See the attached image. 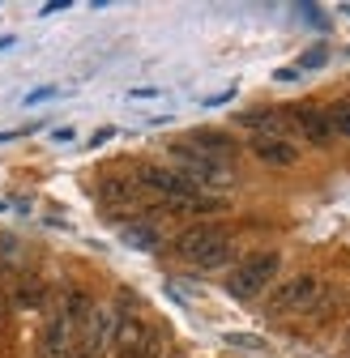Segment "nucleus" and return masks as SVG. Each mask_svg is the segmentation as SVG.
I'll list each match as a JSON object with an SVG mask.
<instances>
[{"label":"nucleus","mask_w":350,"mask_h":358,"mask_svg":"<svg viewBox=\"0 0 350 358\" xmlns=\"http://www.w3.org/2000/svg\"><path fill=\"white\" fill-rule=\"evenodd\" d=\"M64 9H69V0H52V5H43L38 13H64Z\"/></svg>","instance_id":"obj_22"},{"label":"nucleus","mask_w":350,"mask_h":358,"mask_svg":"<svg viewBox=\"0 0 350 358\" xmlns=\"http://www.w3.org/2000/svg\"><path fill=\"white\" fill-rule=\"evenodd\" d=\"M111 333H115V311L111 307H103V303H94V311L85 316V324L77 329V350H85L90 358H103L107 350H111Z\"/></svg>","instance_id":"obj_7"},{"label":"nucleus","mask_w":350,"mask_h":358,"mask_svg":"<svg viewBox=\"0 0 350 358\" xmlns=\"http://www.w3.org/2000/svg\"><path fill=\"white\" fill-rule=\"evenodd\" d=\"M290 115V124L299 128V137L308 141V145H316V150H329L337 137H333V128H329V115H325V107H316V103H299V107H290L286 111Z\"/></svg>","instance_id":"obj_8"},{"label":"nucleus","mask_w":350,"mask_h":358,"mask_svg":"<svg viewBox=\"0 0 350 358\" xmlns=\"http://www.w3.org/2000/svg\"><path fill=\"white\" fill-rule=\"evenodd\" d=\"M329 115V128H333V137H350V99H333L325 107Z\"/></svg>","instance_id":"obj_17"},{"label":"nucleus","mask_w":350,"mask_h":358,"mask_svg":"<svg viewBox=\"0 0 350 358\" xmlns=\"http://www.w3.org/2000/svg\"><path fill=\"white\" fill-rule=\"evenodd\" d=\"M188 145L209 154V158H223V162H235V141L227 137V132H218V128H197L188 132Z\"/></svg>","instance_id":"obj_14"},{"label":"nucleus","mask_w":350,"mask_h":358,"mask_svg":"<svg viewBox=\"0 0 350 358\" xmlns=\"http://www.w3.org/2000/svg\"><path fill=\"white\" fill-rule=\"evenodd\" d=\"M252 158H256L260 166L290 171V166L299 162V150H295L290 137H260V141H252Z\"/></svg>","instance_id":"obj_12"},{"label":"nucleus","mask_w":350,"mask_h":358,"mask_svg":"<svg viewBox=\"0 0 350 358\" xmlns=\"http://www.w3.org/2000/svg\"><path fill=\"white\" fill-rule=\"evenodd\" d=\"M64 358H90V354H85V350H77V345H73V350H69Z\"/></svg>","instance_id":"obj_24"},{"label":"nucleus","mask_w":350,"mask_h":358,"mask_svg":"<svg viewBox=\"0 0 350 358\" xmlns=\"http://www.w3.org/2000/svg\"><path fill=\"white\" fill-rule=\"evenodd\" d=\"M137 179L162 209H175V213H218V209H227V196H214V192L197 188L192 179L171 171L167 162H146L137 171Z\"/></svg>","instance_id":"obj_1"},{"label":"nucleus","mask_w":350,"mask_h":358,"mask_svg":"<svg viewBox=\"0 0 350 358\" xmlns=\"http://www.w3.org/2000/svg\"><path fill=\"white\" fill-rule=\"evenodd\" d=\"M73 341H77L73 324L64 320L60 307H52L48 320H43V333H38V358H64V354L73 350Z\"/></svg>","instance_id":"obj_10"},{"label":"nucleus","mask_w":350,"mask_h":358,"mask_svg":"<svg viewBox=\"0 0 350 358\" xmlns=\"http://www.w3.org/2000/svg\"><path fill=\"white\" fill-rule=\"evenodd\" d=\"M350 303V286H342V282H325L321 286V294H316V303L303 311L312 324H329V320H337L342 316V307Z\"/></svg>","instance_id":"obj_13"},{"label":"nucleus","mask_w":350,"mask_h":358,"mask_svg":"<svg viewBox=\"0 0 350 358\" xmlns=\"http://www.w3.org/2000/svg\"><path fill=\"white\" fill-rule=\"evenodd\" d=\"M43 99H56V90H52V85H48V90H34V94H30L26 103H43Z\"/></svg>","instance_id":"obj_21"},{"label":"nucleus","mask_w":350,"mask_h":358,"mask_svg":"<svg viewBox=\"0 0 350 358\" xmlns=\"http://www.w3.org/2000/svg\"><path fill=\"white\" fill-rule=\"evenodd\" d=\"M231 235L223 231V227H214V222H188V227L171 239V252L180 256V260H192V264H201L214 248H223Z\"/></svg>","instance_id":"obj_6"},{"label":"nucleus","mask_w":350,"mask_h":358,"mask_svg":"<svg viewBox=\"0 0 350 358\" xmlns=\"http://www.w3.org/2000/svg\"><path fill=\"white\" fill-rule=\"evenodd\" d=\"M342 345H346V354H350V329H346V341H342Z\"/></svg>","instance_id":"obj_25"},{"label":"nucleus","mask_w":350,"mask_h":358,"mask_svg":"<svg viewBox=\"0 0 350 358\" xmlns=\"http://www.w3.org/2000/svg\"><path fill=\"white\" fill-rule=\"evenodd\" d=\"M278 278H282V252H274V248H265V252H252L235 273L227 278V290L235 294V299H244V303H252V299H260L270 286H278Z\"/></svg>","instance_id":"obj_3"},{"label":"nucleus","mask_w":350,"mask_h":358,"mask_svg":"<svg viewBox=\"0 0 350 358\" xmlns=\"http://www.w3.org/2000/svg\"><path fill=\"white\" fill-rule=\"evenodd\" d=\"M162 333L146 324L141 316H115L111 333V358H162Z\"/></svg>","instance_id":"obj_4"},{"label":"nucleus","mask_w":350,"mask_h":358,"mask_svg":"<svg viewBox=\"0 0 350 358\" xmlns=\"http://www.w3.org/2000/svg\"><path fill=\"white\" fill-rule=\"evenodd\" d=\"M235 124L252 132V141H260V137H286L290 115H286V111H278V107H252V111L235 115Z\"/></svg>","instance_id":"obj_11"},{"label":"nucleus","mask_w":350,"mask_h":358,"mask_svg":"<svg viewBox=\"0 0 350 358\" xmlns=\"http://www.w3.org/2000/svg\"><path fill=\"white\" fill-rule=\"evenodd\" d=\"M167 166L171 171H180L184 179H192L197 188L205 192H227L235 184V162H223V158H209L201 150H192L188 141H175L167 150Z\"/></svg>","instance_id":"obj_2"},{"label":"nucleus","mask_w":350,"mask_h":358,"mask_svg":"<svg viewBox=\"0 0 350 358\" xmlns=\"http://www.w3.org/2000/svg\"><path fill=\"white\" fill-rule=\"evenodd\" d=\"M5 320H9V294H5V286H0V329H5Z\"/></svg>","instance_id":"obj_20"},{"label":"nucleus","mask_w":350,"mask_h":358,"mask_svg":"<svg viewBox=\"0 0 350 358\" xmlns=\"http://www.w3.org/2000/svg\"><path fill=\"white\" fill-rule=\"evenodd\" d=\"M56 307L64 311V320H69V324H73V333H77V329L85 324V316H90V311H94V299L85 294L81 286H64V290H60V303H56Z\"/></svg>","instance_id":"obj_15"},{"label":"nucleus","mask_w":350,"mask_h":358,"mask_svg":"<svg viewBox=\"0 0 350 358\" xmlns=\"http://www.w3.org/2000/svg\"><path fill=\"white\" fill-rule=\"evenodd\" d=\"M321 278L312 273V268H303V273H290L274 294H270V303H265V311L278 320V316H303L312 303H316V294H321Z\"/></svg>","instance_id":"obj_5"},{"label":"nucleus","mask_w":350,"mask_h":358,"mask_svg":"<svg viewBox=\"0 0 350 358\" xmlns=\"http://www.w3.org/2000/svg\"><path fill=\"white\" fill-rule=\"evenodd\" d=\"M13 303L18 307H43L48 303V282H43L38 273H22L18 286H13Z\"/></svg>","instance_id":"obj_16"},{"label":"nucleus","mask_w":350,"mask_h":358,"mask_svg":"<svg viewBox=\"0 0 350 358\" xmlns=\"http://www.w3.org/2000/svg\"><path fill=\"white\" fill-rule=\"evenodd\" d=\"M124 235H128V243H137V248H158V231L154 227H128Z\"/></svg>","instance_id":"obj_18"},{"label":"nucleus","mask_w":350,"mask_h":358,"mask_svg":"<svg viewBox=\"0 0 350 358\" xmlns=\"http://www.w3.org/2000/svg\"><path fill=\"white\" fill-rule=\"evenodd\" d=\"M103 201H107L111 209H141V205H158V201L141 188V179H137V175H124V171H115V175H107V179H103Z\"/></svg>","instance_id":"obj_9"},{"label":"nucleus","mask_w":350,"mask_h":358,"mask_svg":"<svg viewBox=\"0 0 350 358\" xmlns=\"http://www.w3.org/2000/svg\"><path fill=\"white\" fill-rule=\"evenodd\" d=\"M111 137H115V132H111V128H99V132H94V137H90V145H103V141H111Z\"/></svg>","instance_id":"obj_23"},{"label":"nucleus","mask_w":350,"mask_h":358,"mask_svg":"<svg viewBox=\"0 0 350 358\" xmlns=\"http://www.w3.org/2000/svg\"><path fill=\"white\" fill-rule=\"evenodd\" d=\"M325 60H329V52H325V48H316V52H308V56L299 60V69H321Z\"/></svg>","instance_id":"obj_19"}]
</instances>
